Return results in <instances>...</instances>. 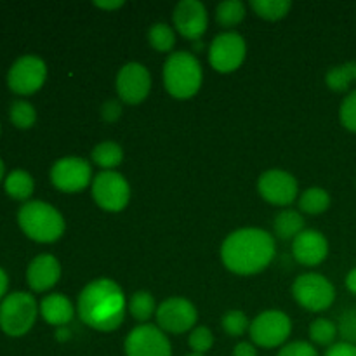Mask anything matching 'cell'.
I'll return each mask as SVG.
<instances>
[{
  "instance_id": "cell-1",
  "label": "cell",
  "mask_w": 356,
  "mask_h": 356,
  "mask_svg": "<svg viewBox=\"0 0 356 356\" xmlns=\"http://www.w3.org/2000/svg\"><path fill=\"white\" fill-rule=\"evenodd\" d=\"M127 306L124 291L117 282L111 278H96L80 292L76 313L90 329L113 332L124 323Z\"/></svg>"
},
{
  "instance_id": "cell-2",
  "label": "cell",
  "mask_w": 356,
  "mask_h": 356,
  "mask_svg": "<svg viewBox=\"0 0 356 356\" xmlns=\"http://www.w3.org/2000/svg\"><path fill=\"white\" fill-rule=\"evenodd\" d=\"M275 257V236L261 228H242L229 233L221 245L222 264L232 273L257 275Z\"/></svg>"
},
{
  "instance_id": "cell-3",
  "label": "cell",
  "mask_w": 356,
  "mask_h": 356,
  "mask_svg": "<svg viewBox=\"0 0 356 356\" xmlns=\"http://www.w3.org/2000/svg\"><path fill=\"white\" fill-rule=\"evenodd\" d=\"M17 222L28 238L38 243H52L65 233L66 222L54 205L42 200L26 202L17 212Z\"/></svg>"
},
{
  "instance_id": "cell-4",
  "label": "cell",
  "mask_w": 356,
  "mask_h": 356,
  "mask_svg": "<svg viewBox=\"0 0 356 356\" xmlns=\"http://www.w3.org/2000/svg\"><path fill=\"white\" fill-rule=\"evenodd\" d=\"M204 72L197 56L188 51L172 52L163 65V86L176 99H190L200 90Z\"/></svg>"
},
{
  "instance_id": "cell-5",
  "label": "cell",
  "mask_w": 356,
  "mask_h": 356,
  "mask_svg": "<svg viewBox=\"0 0 356 356\" xmlns=\"http://www.w3.org/2000/svg\"><path fill=\"white\" fill-rule=\"evenodd\" d=\"M38 309L30 292H13L0 302V329L10 337H21L33 327Z\"/></svg>"
},
{
  "instance_id": "cell-6",
  "label": "cell",
  "mask_w": 356,
  "mask_h": 356,
  "mask_svg": "<svg viewBox=\"0 0 356 356\" xmlns=\"http://www.w3.org/2000/svg\"><path fill=\"white\" fill-rule=\"evenodd\" d=\"M292 296L301 308L312 313L329 309L336 301V287L327 277L320 273H305L296 278Z\"/></svg>"
},
{
  "instance_id": "cell-7",
  "label": "cell",
  "mask_w": 356,
  "mask_h": 356,
  "mask_svg": "<svg viewBox=\"0 0 356 356\" xmlns=\"http://www.w3.org/2000/svg\"><path fill=\"white\" fill-rule=\"evenodd\" d=\"M292 332V320L289 315L278 309H268L259 313L256 318L250 322V339L256 346L264 350H273V348L285 346L287 339Z\"/></svg>"
},
{
  "instance_id": "cell-8",
  "label": "cell",
  "mask_w": 356,
  "mask_h": 356,
  "mask_svg": "<svg viewBox=\"0 0 356 356\" xmlns=\"http://www.w3.org/2000/svg\"><path fill=\"white\" fill-rule=\"evenodd\" d=\"M90 186L94 202L106 212L124 211L131 200V186L117 170H101Z\"/></svg>"
},
{
  "instance_id": "cell-9",
  "label": "cell",
  "mask_w": 356,
  "mask_h": 356,
  "mask_svg": "<svg viewBox=\"0 0 356 356\" xmlns=\"http://www.w3.org/2000/svg\"><path fill=\"white\" fill-rule=\"evenodd\" d=\"M245 38L236 31H222L216 35L209 47V63L219 73H232L245 61Z\"/></svg>"
},
{
  "instance_id": "cell-10",
  "label": "cell",
  "mask_w": 356,
  "mask_h": 356,
  "mask_svg": "<svg viewBox=\"0 0 356 356\" xmlns=\"http://www.w3.org/2000/svg\"><path fill=\"white\" fill-rule=\"evenodd\" d=\"M47 79V66L42 58L35 54H24L13 63L7 73V83L10 90L21 96L33 94L44 86Z\"/></svg>"
},
{
  "instance_id": "cell-11",
  "label": "cell",
  "mask_w": 356,
  "mask_h": 356,
  "mask_svg": "<svg viewBox=\"0 0 356 356\" xmlns=\"http://www.w3.org/2000/svg\"><path fill=\"white\" fill-rule=\"evenodd\" d=\"M92 167L86 159L65 156L51 167V181L59 191L79 193L92 184Z\"/></svg>"
},
{
  "instance_id": "cell-12",
  "label": "cell",
  "mask_w": 356,
  "mask_h": 356,
  "mask_svg": "<svg viewBox=\"0 0 356 356\" xmlns=\"http://www.w3.org/2000/svg\"><path fill=\"white\" fill-rule=\"evenodd\" d=\"M127 356H172L169 337L160 327L141 323L127 334L124 343Z\"/></svg>"
},
{
  "instance_id": "cell-13",
  "label": "cell",
  "mask_w": 356,
  "mask_h": 356,
  "mask_svg": "<svg viewBox=\"0 0 356 356\" xmlns=\"http://www.w3.org/2000/svg\"><path fill=\"white\" fill-rule=\"evenodd\" d=\"M197 318V308L184 298H170L156 308V323L167 334L191 332Z\"/></svg>"
},
{
  "instance_id": "cell-14",
  "label": "cell",
  "mask_w": 356,
  "mask_h": 356,
  "mask_svg": "<svg viewBox=\"0 0 356 356\" xmlns=\"http://www.w3.org/2000/svg\"><path fill=\"white\" fill-rule=\"evenodd\" d=\"M257 191L271 205L287 207L296 200L299 184L291 172L282 169H270L257 179Z\"/></svg>"
},
{
  "instance_id": "cell-15",
  "label": "cell",
  "mask_w": 356,
  "mask_h": 356,
  "mask_svg": "<svg viewBox=\"0 0 356 356\" xmlns=\"http://www.w3.org/2000/svg\"><path fill=\"white\" fill-rule=\"evenodd\" d=\"M152 89V75L141 63H127L117 75V92L120 101L139 104L148 97Z\"/></svg>"
},
{
  "instance_id": "cell-16",
  "label": "cell",
  "mask_w": 356,
  "mask_h": 356,
  "mask_svg": "<svg viewBox=\"0 0 356 356\" xmlns=\"http://www.w3.org/2000/svg\"><path fill=\"white\" fill-rule=\"evenodd\" d=\"M174 28L181 37L198 40L207 31L209 14L200 0H181L172 13Z\"/></svg>"
},
{
  "instance_id": "cell-17",
  "label": "cell",
  "mask_w": 356,
  "mask_h": 356,
  "mask_svg": "<svg viewBox=\"0 0 356 356\" xmlns=\"http://www.w3.org/2000/svg\"><path fill=\"white\" fill-rule=\"evenodd\" d=\"M292 256L302 266H318L329 256V242L316 229H305L292 240Z\"/></svg>"
},
{
  "instance_id": "cell-18",
  "label": "cell",
  "mask_w": 356,
  "mask_h": 356,
  "mask_svg": "<svg viewBox=\"0 0 356 356\" xmlns=\"http://www.w3.org/2000/svg\"><path fill=\"white\" fill-rule=\"evenodd\" d=\"M61 278V264L52 254H40L30 263L26 270V280L31 291H51Z\"/></svg>"
},
{
  "instance_id": "cell-19",
  "label": "cell",
  "mask_w": 356,
  "mask_h": 356,
  "mask_svg": "<svg viewBox=\"0 0 356 356\" xmlns=\"http://www.w3.org/2000/svg\"><path fill=\"white\" fill-rule=\"evenodd\" d=\"M40 315L49 325L54 327H66L75 316V306L70 301L66 296L58 294H49L42 299L40 302Z\"/></svg>"
},
{
  "instance_id": "cell-20",
  "label": "cell",
  "mask_w": 356,
  "mask_h": 356,
  "mask_svg": "<svg viewBox=\"0 0 356 356\" xmlns=\"http://www.w3.org/2000/svg\"><path fill=\"white\" fill-rule=\"evenodd\" d=\"M305 229V218L294 209H284L273 221L275 236L280 240H294Z\"/></svg>"
},
{
  "instance_id": "cell-21",
  "label": "cell",
  "mask_w": 356,
  "mask_h": 356,
  "mask_svg": "<svg viewBox=\"0 0 356 356\" xmlns=\"http://www.w3.org/2000/svg\"><path fill=\"white\" fill-rule=\"evenodd\" d=\"M90 156H92V162L103 170H113L124 160V149H122L118 143L103 141L97 146H94Z\"/></svg>"
},
{
  "instance_id": "cell-22",
  "label": "cell",
  "mask_w": 356,
  "mask_h": 356,
  "mask_svg": "<svg viewBox=\"0 0 356 356\" xmlns=\"http://www.w3.org/2000/svg\"><path fill=\"white\" fill-rule=\"evenodd\" d=\"M35 181L26 170L16 169L6 177V191L14 200H28L33 195Z\"/></svg>"
},
{
  "instance_id": "cell-23",
  "label": "cell",
  "mask_w": 356,
  "mask_h": 356,
  "mask_svg": "<svg viewBox=\"0 0 356 356\" xmlns=\"http://www.w3.org/2000/svg\"><path fill=\"white\" fill-rule=\"evenodd\" d=\"M356 80V63H343L330 68L325 75V83L334 92H344L350 89L351 82Z\"/></svg>"
},
{
  "instance_id": "cell-24",
  "label": "cell",
  "mask_w": 356,
  "mask_h": 356,
  "mask_svg": "<svg viewBox=\"0 0 356 356\" xmlns=\"http://www.w3.org/2000/svg\"><path fill=\"white\" fill-rule=\"evenodd\" d=\"M330 207V195L329 191L323 190V188H309L299 198V209H301L305 214L318 216L323 214L327 209Z\"/></svg>"
},
{
  "instance_id": "cell-25",
  "label": "cell",
  "mask_w": 356,
  "mask_h": 356,
  "mask_svg": "<svg viewBox=\"0 0 356 356\" xmlns=\"http://www.w3.org/2000/svg\"><path fill=\"white\" fill-rule=\"evenodd\" d=\"M129 312H131L132 318L138 320L139 323H146L153 315H156L155 299L149 292L146 291H138L136 294H132L131 301H129Z\"/></svg>"
},
{
  "instance_id": "cell-26",
  "label": "cell",
  "mask_w": 356,
  "mask_h": 356,
  "mask_svg": "<svg viewBox=\"0 0 356 356\" xmlns=\"http://www.w3.org/2000/svg\"><path fill=\"white\" fill-rule=\"evenodd\" d=\"M245 3L240 0H226L216 7V21L222 28H233L240 24L245 17Z\"/></svg>"
},
{
  "instance_id": "cell-27",
  "label": "cell",
  "mask_w": 356,
  "mask_h": 356,
  "mask_svg": "<svg viewBox=\"0 0 356 356\" xmlns=\"http://www.w3.org/2000/svg\"><path fill=\"white\" fill-rule=\"evenodd\" d=\"M250 7L259 17L268 21H278L292 9L291 0H252Z\"/></svg>"
},
{
  "instance_id": "cell-28",
  "label": "cell",
  "mask_w": 356,
  "mask_h": 356,
  "mask_svg": "<svg viewBox=\"0 0 356 356\" xmlns=\"http://www.w3.org/2000/svg\"><path fill=\"white\" fill-rule=\"evenodd\" d=\"M337 336H339L337 325L329 318H318L309 325V339L316 346L330 348L332 344H336L334 341H336Z\"/></svg>"
},
{
  "instance_id": "cell-29",
  "label": "cell",
  "mask_w": 356,
  "mask_h": 356,
  "mask_svg": "<svg viewBox=\"0 0 356 356\" xmlns=\"http://www.w3.org/2000/svg\"><path fill=\"white\" fill-rule=\"evenodd\" d=\"M148 42L155 51L169 52L176 45V31L167 23H155L148 31Z\"/></svg>"
},
{
  "instance_id": "cell-30",
  "label": "cell",
  "mask_w": 356,
  "mask_h": 356,
  "mask_svg": "<svg viewBox=\"0 0 356 356\" xmlns=\"http://www.w3.org/2000/svg\"><path fill=\"white\" fill-rule=\"evenodd\" d=\"M9 117L17 129H30L37 122V111H35L33 104L28 101L16 99L10 104Z\"/></svg>"
},
{
  "instance_id": "cell-31",
  "label": "cell",
  "mask_w": 356,
  "mask_h": 356,
  "mask_svg": "<svg viewBox=\"0 0 356 356\" xmlns=\"http://www.w3.org/2000/svg\"><path fill=\"white\" fill-rule=\"evenodd\" d=\"M221 327L228 336L240 337L250 329V322L245 313L240 312V309H232V312H228L222 316Z\"/></svg>"
},
{
  "instance_id": "cell-32",
  "label": "cell",
  "mask_w": 356,
  "mask_h": 356,
  "mask_svg": "<svg viewBox=\"0 0 356 356\" xmlns=\"http://www.w3.org/2000/svg\"><path fill=\"white\" fill-rule=\"evenodd\" d=\"M188 344H190L191 351L197 355H205L207 351L212 350L214 346V336L207 327H197L190 332L188 337Z\"/></svg>"
},
{
  "instance_id": "cell-33",
  "label": "cell",
  "mask_w": 356,
  "mask_h": 356,
  "mask_svg": "<svg viewBox=\"0 0 356 356\" xmlns=\"http://www.w3.org/2000/svg\"><path fill=\"white\" fill-rule=\"evenodd\" d=\"M339 118L341 124H343L348 131L356 132V90L348 94L343 99L339 108Z\"/></svg>"
},
{
  "instance_id": "cell-34",
  "label": "cell",
  "mask_w": 356,
  "mask_h": 356,
  "mask_svg": "<svg viewBox=\"0 0 356 356\" xmlns=\"http://www.w3.org/2000/svg\"><path fill=\"white\" fill-rule=\"evenodd\" d=\"M341 337L344 343L355 344L356 346V312L350 309V312L343 313L339 318V325H337Z\"/></svg>"
},
{
  "instance_id": "cell-35",
  "label": "cell",
  "mask_w": 356,
  "mask_h": 356,
  "mask_svg": "<svg viewBox=\"0 0 356 356\" xmlns=\"http://www.w3.org/2000/svg\"><path fill=\"white\" fill-rule=\"evenodd\" d=\"M277 356H318V351L313 344L306 343V341H294V343L282 346Z\"/></svg>"
},
{
  "instance_id": "cell-36",
  "label": "cell",
  "mask_w": 356,
  "mask_h": 356,
  "mask_svg": "<svg viewBox=\"0 0 356 356\" xmlns=\"http://www.w3.org/2000/svg\"><path fill=\"white\" fill-rule=\"evenodd\" d=\"M101 117L104 122H117L122 117V101L120 99H108L101 106Z\"/></svg>"
},
{
  "instance_id": "cell-37",
  "label": "cell",
  "mask_w": 356,
  "mask_h": 356,
  "mask_svg": "<svg viewBox=\"0 0 356 356\" xmlns=\"http://www.w3.org/2000/svg\"><path fill=\"white\" fill-rule=\"evenodd\" d=\"M325 356H356V346L341 341V343H336L330 348H327Z\"/></svg>"
},
{
  "instance_id": "cell-38",
  "label": "cell",
  "mask_w": 356,
  "mask_h": 356,
  "mask_svg": "<svg viewBox=\"0 0 356 356\" xmlns=\"http://www.w3.org/2000/svg\"><path fill=\"white\" fill-rule=\"evenodd\" d=\"M233 356H257V350L252 343H238L233 350Z\"/></svg>"
},
{
  "instance_id": "cell-39",
  "label": "cell",
  "mask_w": 356,
  "mask_h": 356,
  "mask_svg": "<svg viewBox=\"0 0 356 356\" xmlns=\"http://www.w3.org/2000/svg\"><path fill=\"white\" fill-rule=\"evenodd\" d=\"M346 287H348V291L351 292V294L356 296V268H353V270H351L350 273H348Z\"/></svg>"
},
{
  "instance_id": "cell-40",
  "label": "cell",
  "mask_w": 356,
  "mask_h": 356,
  "mask_svg": "<svg viewBox=\"0 0 356 356\" xmlns=\"http://www.w3.org/2000/svg\"><path fill=\"white\" fill-rule=\"evenodd\" d=\"M94 6L96 7H101V9H106V10H115L118 9V7L124 6V2L122 0H115V2H94Z\"/></svg>"
},
{
  "instance_id": "cell-41",
  "label": "cell",
  "mask_w": 356,
  "mask_h": 356,
  "mask_svg": "<svg viewBox=\"0 0 356 356\" xmlns=\"http://www.w3.org/2000/svg\"><path fill=\"white\" fill-rule=\"evenodd\" d=\"M7 287H9V278H7L6 271H3L2 268H0V299H2L3 296H6Z\"/></svg>"
},
{
  "instance_id": "cell-42",
  "label": "cell",
  "mask_w": 356,
  "mask_h": 356,
  "mask_svg": "<svg viewBox=\"0 0 356 356\" xmlns=\"http://www.w3.org/2000/svg\"><path fill=\"white\" fill-rule=\"evenodd\" d=\"M58 339H59V341H66V339H70V332H68V330L65 329V327H61V329L58 330Z\"/></svg>"
},
{
  "instance_id": "cell-43",
  "label": "cell",
  "mask_w": 356,
  "mask_h": 356,
  "mask_svg": "<svg viewBox=\"0 0 356 356\" xmlns=\"http://www.w3.org/2000/svg\"><path fill=\"white\" fill-rule=\"evenodd\" d=\"M3 174H6V165H3L2 159H0V181L3 179Z\"/></svg>"
},
{
  "instance_id": "cell-44",
  "label": "cell",
  "mask_w": 356,
  "mask_h": 356,
  "mask_svg": "<svg viewBox=\"0 0 356 356\" xmlns=\"http://www.w3.org/2000/svg\"><path fill=\"white\" fill-rule=\"evenodd\" d=\"M186 356H204V355H197V353H191V355H186Z\"/></svg>"
},
{
  "instance_id": "cell-45",
  "label": "cell",
  "mask_w": 356,
  "mask_h": 356,
  "mask_svg": "<svg viewBox=\"0 0 356 356\" xmlns=\"http://www.w3.org/2000/svg\"><path fill=\"white\" fill-rule=\"evenodd\" d=\"M0 131H2V129H0Z\"/></svg>"
}]
</instances>
